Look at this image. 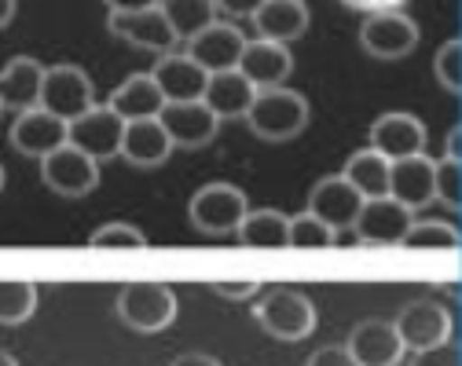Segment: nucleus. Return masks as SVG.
<instances>
[{"label": "nucleus", "instance_id": "obj_26", "mask_svg": "<svg viewBox=\"0 0 462 366\" xmlns=\"http://www.w3.org/2000/svg\"><path fill=\"white\" fill-rule=\"evenodd\" d=\"M236 234L250 250H282L291 246V216H282L279 209H250Z\"/></svg>", "mask_w": 462, "mask_h": 366}, {"label": "nucleus", "instance_id": "obj_4", "mask_svg": "<svg viewBox=\"0 0 462 366\" xmlns=\"http://www.w3.org/2000/svg\"><path fill=\"white\" fill-rule=\"evenodd\" d=\"M246 213H250V202L236 183H206V188L191 195V206H188V216L202 234H236Z\"/></svg>", "mask_w": 462, "mask_h": 366}, {"label": "nucleus", "instance_id": "obj_44", "mask_svg": "<svg viewBox=\"0 0 462 366\" xmlns=\"http://www.w3.org/2000/svg\"><path fill=\"white\" fill-rule=\"evenodd\" d=\"M349 8H364V12H371V0H345Z\"/></svg>", "mask_w": 462, "mask_h": 366}, {"label": "nucleus", "instance_id": "obj_20", "mask_svg": "<svg viewBox=\"0 0 462 366\" xmlns=\"http://www.w3.org/2000/svg\"><path fill=\"white\" fill-rule=\"evenodd\" d=\"M389 198L408 206L411 213L433 202V158H426V151L411 158H396L389 165Z\"/></svg>", "mask_w": 462, "mask_h": 366}, {"label": "nucleus", "instance_id": "obj_19", "mask_svg": "<svg viewBox=\"0 0 462 366\" xmlns=\"http://www.w3.org/2000/svg\"><path fill=\"white\" fill-rule=\"evenodd\" d=\"M345 348L356 355L360 366H400L403 352H408L403 341L396 337L393 319H364V323H356Z\"/></svg>", "mask_w": 462, "mask_h": 366}, {"label": "nucleus", "instance_id": "obj_13", "mask_svg": "<svg viewBox=\"0 0 462 366\" xmlns=\"http://www.w3.org/2000/svg\"><path fill=\"white\" fill-rule=\"evenodd\" d=\"M106 30L114 37H122L125 44H133V48L158 51V55H165V51H172L180 44L158 5L154 8H140V12H110L106 15Z\"/></svg>", "mask_w": 462, "mask_h": 366}, {"label": "nucleus", "instance_id": "obj_8", "mask_svg": "<svg viewBox=\"0 0 462 366\" xmlns=\"http://www.w3.org/2000/svg\"><path fill=\"white\" fill-rule=\"evenodd\" d=\"M41 179H44V188L55 191L60 198H85L99 188V161L88 158L85 151L63 143L60 151L41 158Z\"/></svg>", "mask_w": 462, "mask_h": 366}, {"label": "nucleus", "instance_id": "obj_32", "mask_svg": "<svg viewBox=\"0 0 462 366\" xmlns=\"http://www.w3.org/2000/svg\"><path fill=\"white\" fill-rule=\"evenodd\" d=\"M433 74H437V85H440L444 92H451V96L462 92V41H458V37H451V41H444V44L437 48V55H433Z\"/></svg>", "mask_w": 462, "mask_h": 366}, {"label": "nucleus", "instance_id": "obj_3", "mask_svg": "<svg viewBox=\"0 0 462 366\" xmlns=\"http://www.w3.org/2000/svg\"><path fill=\"white\" fill-rule=\"evenodd\" d=\"M118 319L136 334H162L177 323V293L165 282H129L118 289Z\"/></svg>", "mask_w": 462, "mask_h": 366}, {"label": "nucleus", "instance_id": "obj_36", "mask_svg": "<svg viewBox=\"0 0 462 366\" xmlns=\"http://www.w3.org/2000/svg\"><path fill=\"white\" fill-rule=\"evenodd\" d=\"M305 366H360V362H356V355L345 348V344H323L319 352L309 355Z\"/></svg>", "mask_w": 462, "mask_h": 366}, {"label": "nucleus", "instance_id": "obj_2", "mask_svg": "<svg viewBox=\"0 0 462 366\" xmlns=\"http://www.w3.org/2000/svg\"><path fill=\"white\" fill-rule=\"evenodd\" d=\"M254 319L275 341H305L316 330V304L294 286H272L261 289Z\"/></svg>", "mask_w": 462, "mask_h": 366}, {"label": "nucleus", "instance_id": "obj_7", "mask_svg": "<svg viewBox=\"0 0 462 366\" xmlns=\"http://www.w3.org/2000/svg\"><path fill=\"white\" fill-rule=\"evenodd\" d=\"M411 224H415V213L408 206L382 195V198H364L353 231L360 238V250H393L400 246V238L408 234Z\"/></svg>", "mask_w": 462, "mask_h": 366}, {"label": "nucleus", "instance_id": "obj_6", "mask_svg": "<svg viewBox=\"0 0 462 366\" xmlns=\"http://www.w3.org/2000/svg\"><path fill=\"white\" fill-rule=\"evenodd\" d=\"M48 114L74 121L81 117L88 106H96V85L92 78L74 67V63H60V67H44V81H41V103Z\"/></svg>", "mask_w": 462, "mask_h": 366}, {"label": "nucleus", "instance_id": "obj_39", "mask_svg": "<svg viewBox=\"0 0 462 366\" xmlns=\"http://www.w3.org/2000/svg\"><path fill=\"white\" fill-rule=\"evenodd\" d=\"M169 366H220L213 355H206V352H184V355H177Z\"/></svg>", "mask_w": 462, "mask_h": 366}, {"label": "nucleus", "instance_id": "obj_31", "mask_svg": "<svg viewBox=\"0 0 462 366\" xmlns=\"http://www.w3.org/2000/svg\"><path fill=\"white\" fill-rule=\"evenodd\" d=\"M88 250L96 253H125V250H147V234L133 224H122V220H114V224H103L88 234Z\"/></svg>", "mask_w": 462, "mask_h": 366}, {"label": "nucleus", "instance_id": "obj_18", "mask_svg": "<svg viewBox=\"0 0 462 366\" xmlns=\"http://www.w3.org/2000/svg\"><path fill=\"white\" fill-rule=\"evenodd\" d=\"M151 78H154V85L162 88L165 103H191V99H202L206 81H209V74L195 63L188 51H165L158 63H154Z\"/></svg>", "mask_w": 462, "mask_h": 366}, {"label": "nucleus", "instance_id": "obj_37", "mask_svg": "<svg viewBox=\"0 0 462 366\" xmlns=\"http://www.w3.org/2000/svg\"><path fill=\"white\" fill-rule=\"evenodd\" d=\"M264 286L257 282V279H246V282H224V279H217L213 282V293H220L224 300H250L254 293H261Z\"/></svg>", "mask_w": 462, "mask_h": 366}, {"label": "nucleus", "instance_id": "obj_33", "mask_svg": "<svg viewBox=\"0 0 462 366\" xmlns=\"http://www.w3.org/2000/svg\"><path fill=\"white\" fill-rule=\"evenodd\" d=\"M433 198L448 209H458L462 202V161L458 158H437L433 161Z\"/></svg>", "mask_w": 462, "mask_h": 366}, {"label": "nucleus", "instance_id": "obj_21", "mask_svg": "<svg viewBox=\"0 0 462 366\" xmlns=\"http://www.w3.org/2000/svg\"><path fill=\"white\" fill-rule=\"evenodd\" d=\"M257 37L275 41V44H291L298 37H305L312 15L305 0H264V5L250 15Z\"/></svg>", "mask_w": 462, "mask_h": 366}, {"label": "nucleus", "instance_id": "obj_16", "mask_svg": "<svg viewBox=\"0 0 462 366\" xmlns=\"http://www.w3.org/2000/svg\"><path fill=\"white\" fill-rule=\"evenodd\" d=\"M67 143V121L48 114L44 106H30L15 117L12 125V147L23 158H48L51 151H60Z\"/></svg>", "mask_w": 462, "mask_h": 366}, {"label": "nucleus", "instance_id": "obj_38", "mask_svg": "<svg viewBox=\"0 0 462 366\" xmlns=\"http://www.w3.org/2000/svg\"><path fill=\"white\" fill-rule=\"evenodd\" d=\"M261 5H264V0H217V12L236 15V19H250Z\"/></svg>", "mask_w": 462, "mask_h": 366}, {"label": "nucleus", "instance_id": "obj_34", "mask_svg": "<svg viewBox=\"0 0 462 366\" xmlns=\"http://www.w3.org/2000/svg\"><path fill=\"white\" fill-rule=\"evenodd\" d=\"M291 246L294 250H334V231L312 213L291 216Z\"/></svg>", "mask_w": 462, "mask_h": 366}, {"label": "nucleus", "instance_id": "obj_30", "mask_svg": "<svg viewBox=\"0 0 462 366\" xmlns=\"http://www.w3.org/2000/svg\"><path fill=\"white\" fill-rule=\"evenodd\" d=\"M458 227L444 220H415L400 238L403 250H458Z\"/></svg>", "mask_w": 462, "mask_h": 366}, {"label": "nucleus", "instance_id": "obj_40", "mask_svg": "<svg viewBox=\"0 0 462 366\" xmlns=\"http://www.w3.org/2000/svg\"><path fill=\"white\" fill-rule=\"evenodd\" d=\"M110 12H140V8H154L158 0H103Z\"/></svg>", "mask_w": 462, "mask_h": 366}, {"label": "nucleus", "instance_id": "obj_35", "mask_svg": "<svg viewBox=\"0 0 462 366\" xmlns=\"http://www.w3.org/2000/svg\"><path fill=\"white\" fill-rule=\"evenodd\" d=\"M408 366H462V355H458V344H455V337H451V341H444V344L411 352V362H408Z\"/></svg>", "mask_w": 462, "mask_h": 366}, {"label": "nucleus", "instance_id": "obj_9", "mask_svg": "<svg viewBox=\"0 0 462 366\" xmlns=\"http://www.w3.org/2000/svg\"><path fill=\"white\" fill-rule=\"evenodd\" d=\"M122 136H125V121L114 114L110 106H88L81 117L67 121V143L85 151L96 161L118 158L122 154Z\"/></svg>", "mask_w": 462, "mask_h": 366}, {"label": "nucleus", "instance_id": "obj_1", "mask_svg": "<svg viewBox=\"0 0 462 366\" xmlns=\"http://www.w3.org/2000/svg\"><path fill=\"white\" fill-rule=\"evenodd\" d=\"M246 125L254 129L257 140H268V143H286L305 133L309 125V99L294 88H261L250 103V114H246Z\"/></svg>", "mask_w": 462, "mask_h": 366}, {"label": "nucleus", "instance_id": "obj_29", "mask_svg": "<svg viewBox=\"0 0 462 366\" xmlns=\"http://www.w3.org/2000/svg\"><path fill=\"white\" fill-rule=\"evenodd\" d=\"M37 282L26 279H0V323L23 326L37 312Z\"/></svg>", "mask_w": 462, "mask_h": 366}, {"label": "nucleus", "instance_id": "obj_24", "mask_svg": "<svg viewBox=\"0 0 462 366\" xmlns=\"http://www.w3.org/2000/svg\"><path fill=\"white\" fill-rule=\"evenodd\" d=\"M172 154V143L162 129L158 117L147 121H125V136H122V158L136 169H158Z\"/></svg>", "mask_w": 462, "mask_h": 366}, {"label": "nucleus", "instance_id": "obj_43", "mask_svg": "<svg viewBox=\"0 0 462 366\" xmlns=\"http://www.w3.org/2000/svg\"><path fill=\"white\" fill-rule=\"evenodd\" d=\"M396 5H403V0H371V12H378V8H396Z\"/></svg>", "mask_w": 462, "mask_h": 366}, {"label": "nucleus", "instance_id": "obj_14", "mask_svg": "<svg viewBox=\"0 0 462 366\" xmlns=\"http://www.w3.org/2000/svg\"><path fill=\"white\" fill-rule=\"evenodd\" d=\"M360 206H364V195H360L341 172H337V176H323L316 188L309 191V213H312L316 220H323L330 231L353 227Z\"/></svg>", "mask_w": 462, "mask_h": 366}, {"label": "nucleus", "instance_id": "obj_12", "mask_svg": "<svg viewBox=\"0 0 462 366\" xmlns=\"http://www.w3.org/2000/svg\"><path fill=\"white\" fill-rule=\"evenodd\" d=\"M367 147L378 151L389 161L422 154L426 151V125H422V117H415L408 110H389V114L374 117V125L367 133Z\"/></svg>", "mask_w": 462, "mask_h": 366}, {"label": "nucleus", "instance_id": "obj_15", "mask_svg": "<svg viewBox=\"0 0 462 366\" xmlns=\"http://www.w3.org/2000/svg\"><path fill=\"white\" fill-rule=\"evenodd\" d=\"M243 48H246V37H243L239 26H231V23H209L206 30H199L188 41V55L195 59L206 74L236 70Z\"/></svg>", "mask_w": 462, "mask_h": 366}, {"label": "nucleus", "instance_id": "obj_27", "mask_svg": "<svg viewBox=\"0 0 462 366\" xmlns=\"http://www.w3.org/2000/svg\"><path fill=\"white\" fill-rule=\"evenodd\" d=\"M389 165H393L389 158H382L378 151L364 147V151H356L349 161H345L341 176L349 179L364 198H382V195H389Z\"/></svg>", "mask_w": 462, "mask_h": 366}, {"label": "nucleus", "instance_id": "obj_11", "mask_svg": "<svg viewBox=\"0 0 462 366\" xmlns=\"http://www.w3.org/2000/svg\"><path fill=\"white\" fill-rule=\"evenodd\" d=\"M396 326V337L403 341L408 352H419V348H433V344H444L455 337V319L444 304L437 300H411L403 304L400 316L393 319Z\"/></svg>", "mask_w": 462, "mask_h": 366}, {"label": "nucleus", "instance_id": "obj_28", "mask_svg": "<svg viewBox=\"0 0 462 366\" xmlns=\"http://www.w3.org/2000/svg\"><path fill=\"white\" fill-rule=\"evenodd\" d=\"M158 8L177 41H191L199 30L217 23V0H158Z\"/></svg>", "mask_w": 462, "mask_h": 366}, {"label": "nucleus", "instance_id": "obj_45", "mask_svg": "<svg viewBox=\"0 0 462 366\" xmlns=\"http://www.w3.org/2000/svg\"><path fill=\"white\" fill-rule=\"evenodd\" d=\"M0 366H19V362H15V355H8V352H0Z\"/></svg>", "mask_w": 462, "mask_h": 366}, {"label": "nucleus", "instance_id": "obj_17", "mask_svg": "<svg viewBox=\"0 0 462 366\" xmlns=\"http://www.w3.org/2000/svg\"><path fill=\"white\" fill-rule=\"evenodd\" d=\"M236 70L261 92V88L286 85V78L294 74V59H291V51H286V44H275V41L257 37V41H246Z\"/></svg>", "mask_w": 462, "mask_h": 366}, {"label": "nucleus", "instance_id": "obj_23", "mask_svg": "<svg viewBox=\"0 0 462 366\" xmlns=\"http://www.w3.org/2000/svg\"><path fill=\"white\" fill-rule=\"evenodd\" d=\"M254 96H257V88H254L239 70H220V74H209L206 92H202V103H206L220 121H239V117L246 121Z\"/></svg>", "mask_w": 462, "mask_h": 366}, {"label": "nucleus", "instance_id": "obj_5", "mask_svg": "<svg viewBox=\"0 0 462 366\" xmlns=\"http://www.w3.org/2000/svg\"><path fill=\"white\" fill-rule=\"evenodd\" d=\"M419 23L411 15H403L396 8H378L364 19L360 26V44L367 55L374 59H385V63H393V59H403V55H411L419 48Z\"/></svg>", "mask_w": 462, "mask_h": 366}, {"label": "nucleus", "instance_id": "obj_42", "mask_svg": "<svg viewBox=\"0 0 462 366\" xmlns=\"http://www.w3.org/2000/svg\"><path fill=\"white\" fill-rule=\"evenodd\" d=\"M15 8H19V0H0V30L15 19Z\"/></svg>", "mask_w": 462, "mask_h": 366}, {"label": "nucleus", "instance_id": "obj_10", "mask_svg": "<svg viewBox=\"0 0 462 366\" xmlns=\"http://www.w3.org/2000/svg\"><path fill=\"white\" fill-rule=\"evenodd\" d=\"M162 129L172 143V151H202L217 140L220 133V117L202 103V99H191V103H165L162 114Z\"/></svg>", "mask_w": 462, "mask_h": 366}, {"label": "nucleus", "instance_id": "obj_46", "mask_svg": "<svg viewBox=\"0 0 462 366\" xmlns=\"http://www.w3.org/2000/svg\"><path fill=\"white\" fill-rule=\"evenodd\" d=\"M5 179H8V172H5V165H0V191H5Z\"/></svg>", "mask_w": 462, "mask_h": 366}, {"label": "nucleus", "instance_id": "obj_41", "mask_svg": "<svg viewBox=\"0 0 462 366\" xmlns=\"http://www.w3.org/2000/svg\"><path fill=\"white\" fill-rule=\"evenodd\" d=\"M444 154L462 161V125H451V133H448V151H444Z\"/></svg>", "mask_w": 462, "mask_h": 366}, {"label": "nucleus", "instance_id": "obj_25", "mask_svg": "<svg viewBox=\"0 0 462 366\" xmlns=\"http://www.w3.org/2000/svg\"><path fill=\"white\" fill-rule=\"evenodd\" d=\"M106 106L118 114L122 121H147V117L162 114L165 96H162V88L154 85L151 74H133V78H125L118 88L110 92Z\"/></svg>", "mask_w": 462, "mask_h": 366}, {"label": "nucleus", "instance_id": "obj_22", "mask_svg": "<svg viewBox=\"0 0 462 366\" xmlns=\"http://www.w3.org/2000/svg\"><path fill=\"white\" fill-rule=\"evenodd\" d=\"M41 81H44V67L30 55H15L12 63L0 70V110H30L41 103Z\"/></svg>", "mask_w": 462, "mask_h": 366}]
</instances>
